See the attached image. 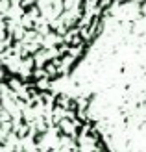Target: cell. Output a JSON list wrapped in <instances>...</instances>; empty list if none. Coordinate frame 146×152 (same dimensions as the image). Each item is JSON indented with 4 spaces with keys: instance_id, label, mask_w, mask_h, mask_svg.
Segmentation results:
<instances>
[{
    "instance_id": "obj_4",
    "label": "cell",
    "mask_w": 146,
    "mask_h": 152,
    "mask_svg": "<svg viewBox=\"0 0 146 152\" xmlns=\"http://www.w3.org/2000/svg\"><path fill=\"white\" fill-rule=\"evenodd\" d=\"M0 123H11V113L6 110H0Z\"/></svg>"
},
{
    "instance_id": "obj_5",
    "label": "cell",
    "mask_w": 146,
    "mask_h": 152,
    "mask_svg": "<svg viewBox=\"0 0 146 152\" xmlns=\"http://www.w3.org/2000/svg\"><path fill=\"white\" fill-rule=\"evenodd\" d=\"M139 13L142 15V17H146V2H144L142 6H139Z\"/></svg>"
},
{
    "instance_id": "obj_2",
    "label": "cell",
    "mask_w": 146,
    "mask_h": 152,
    "mask_svg": "<svg viewBox=\"0 0 146 152\" xmlns=\"http://www.w3.org/2000/svg\"><path fill=\"white\" fill-rule=\"evenodd\" d=\"M63 45V37L56 32H50L48 35L43 37V48H57Z\"/></svg>"
},
{
    "instance_id": "obj_1",
    "label": "cell",
    "mask_w": 146,
    "mask_h": 152,
    "mask_svg": "<svg viewBox=\"0 0 146 152\" xmlns=\"http://www.w3.org/2000/svg\"><path fill=\"white\" fill-rule=\"evenodd\" d=\"M63 43L68 45V47H81V45H87L80 35V28H70L68 30L65 34V37H63Z\"/></svg>"
},
{
    "instance_id": "obj_6",
    "label": "cell",
    "mask_w": 146,
    "mask_h": 152,
    "mask_svg": "<svg viewBox=\"0 0 146 152\" xmlns=\"http://www.w3.org/2000/svg\"><path fill=\"white\" fill-rule=\"evenodd\" d=\"M2 108H4V95L0 93V110H2Z\"/></svg>"
},
{
    "instance_id": "obj_3",
    "label": "cell",
    "mask_w": 146,
    "mask_h": 152,
    "mask_svg": "<svg viewBox=\"0 0 146 152\" xmlns=\"http://www.w3.org/2000/svg\"><path fill=\"white\" fill-rule=\"evenodd\" d=\"M85 47H87V45H81V47H70V48H68V54H70L74 59H80V58H83V54H85Z\"/></svg>"
}]
</instances>
